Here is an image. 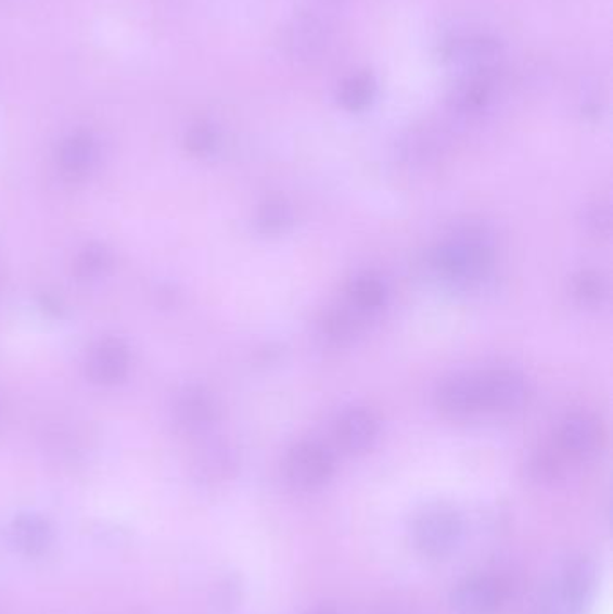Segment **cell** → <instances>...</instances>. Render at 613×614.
<instances>
[{
    "label": "cell",
    "mask_w": 613,
    "mask_h": 614,
    "mask_svg": "<svg viewBox=\"0 0 613 614\" xmlns=\"http://www.w3.org/2000/svg\"><path fill=\"white\" fill-rule=\"evenodd\" d=\"M218 146V133L209 123H196L186 133V148L196 156H207Z\"/></svg>",
    "instance_id": "cell-21"
},
{
    "label": "cell",
    "mask_w": 613,
    "mask_h": 614,
    "mask_svg": "<svg viewBox=\"0 0 613 614\" xmlns=\"http://www.w3.org/2000/svg\"><path fill=\"white\" fill-rule=\"evenodd\" d=\"M462 539L464 521L451 507H425L410 525V541L426 559L450 558L461 547Z\"/></svg>",
    "instance_id": "cell-2"
},
{
    "label": "cell",
    "mask_w": 613,
    "mask_h": 614,
    "mask_svg": "<svg viewBox=\"0 0 613 614\" xmlns=\"http://www.w3.org/2000/svg\"><path fill=\"white\" fill-rule=\"evenodd\" d=\"M357 315L347 311V309H335V311L328 312L322 323H320V334L330 344H349V342L355 340L358 331H360V322H358Z\"/></svg>",
    "instance_id": "cell-15"
},
{
    "label": "cell",
    "mask_w": 613,
    "mask_h": 614,
    "mask_svg": "<svg viewBox=\"0 0 613 614\" xmlns=\"http://www.w3.org/2000/svg\"><path fill=\"white\" fill-rule=\"evenodd\" d=\"M98 146L94 137L87 131L68 136L59 150V166L65 177L79 180L87 177L94 167Z\"/></svg>",
    "instance_id": "cell-11"
},
{
    "label": "cell",
    "mask_w": 613,
    "mask_h": 614,
    "mask_svg": "<svg viewBox=\"0 0 613 614\" xmlns=\"http://www.w3.org/2000/svg\"><path fill=\"white\" fill-rule=\"evenodd\" d=\"M531 476L538 479V482H549V479H554L560 473V460L555 455L549 453V451H540L536 453L529 463Z\"/></svg>",
    "instance_id": "cell-23"
},
{
    "label": "cell",
    "mask_w": 613,
    "mask_h": 614,
    "mask_svg": "<svg viewBox=\"0 0 613 614\" xmlns=\"http://www.w3.org/2000/svg\"><path fill=\"white\" fill-rule=\"evenodd\" d=\"M502 602V584L488 573L468 575L450 594L454 614H495Z\"/></svg>",
    "instance_id": "cell-6"
},
{
    "label": "cell",
    "mask_w": 613,
    "mask_h": 614,
    "mask_svg": "<svg viewBox=\"0 0 613 614\" xmlns=\"http://www.w3.org/2000/svg\"><path fill=\"white\" fill-rule=\"evenodd\" d=\"M495 263V248L483 230L464 229L435 246L430 266L445 281L470 286L489 276Z\"/></svg>",
    "instance_id": "cell-1"
},
{
    "label": "cell",
    "mask_w": 613,
    "mask_h": 614,
    "mask_svg": "<svg viewBox=\"0 0 613 614\" xmlns=\"http://www.w3.org/2000/svg\"><path fill=\"white\" fill-rule=\"evenodd\" d=\"M585 225L593 235L606 238L612 230V214H610L609 205L598 204L588 208L585 213Z\"/></svg>",
    "instance_id": "cell-24"
},
{
    "label": "cell",
    "mask_w": 613,
    "mask_h": 614,
    "mask_svg": "<svg viewBox=\"0 0 613 614\" xmlns=\"http://www.w3.org/2000/svg\"><path fill=\"white\" fill-rule=\"evenodd\" d=\"M598 580L596 564L588 558H574L563 567L561 575V597L566 604L582 605L588 600Z\"/></svg>",
    "instance_id": "cell-12"
},
{
    "label": "cell",
    "mask_w": 613,
    "mask_h": 614,
    "mask_svg": "<svg viewBox=\"0 0 613 614\" xmlns=\"http://www.w3.org/2000/svg\"><path fill=\"white\" fill-rule=\"evenodd\" d=\"M335 457L319 443H299L284 459V474L290 485L299 490L324 487L335 474Z\"/></svg>",
    "instance_id": "cell-3"
},
{
    "label": "cell",
    "mask_w": 613,
    "mask_h": 614,
    "mask_svg": "<svg viewBox=\"0 0 613 614\" xmlns=\"http://www.w3.org/2000/svg\"><path fill=\"white\" fill-rule=\"evenodd\" d=\"M320 27L322 26L315 18H299L295 22V26L292 27V38H290L295 54L308 57L319 51L320 46L324 42V35Z\"/></svg>",
    "instance_id": "cell-19"
},
{
    "label": "cell",
    "mask_w": 613,
    "mask_h": 614,
    "mask_svg": "<svg viewBox=\"0 0 613 614\" xmlns=\"http://www.w3.org/2000/svg\"><path fill=\"white\" fill-rule=\"evenodd\" d=\"M130 367V353L122 340L108 338L95 347L89 358L90 380L100 385H114L125 378Z\"/></svg>",
    "instance_id": "cell-10"
},
{
    "label": "cell",
    "mask_w": 613,
    "mask_h": 614,
    "mask_svg": "<svg viewBox=\"0 0 613 614\" xmlns=\"http://www.w3.org/2000/svg\"><path fill=\"white\" fill-rule=\"evenodd\" d=\"M11 536L16 547L29 555L46 552V548L51 542V530H49L48 523L37 515H21L13 523Z\"/></svg>",
    "instance_id": "cell-14"
},
{
    "label": "cell",
    "mask_w": 613,
    "mask_h": 614,
    "mask_svg": "<svg viewBox=\"0 0 613 614\" xmlns=\"http://www.w3.org/2000/svg\"><path fill=\"white\" fill-rule=\"evenodd\" d=\"M306 614H341L339 611L333 610V607H315V610L308 611Z\"/></svg>",
    "instance_id": "cell-26"
},
{
    "label": "cell",
    "mask_w": 613,
    "mask_h": 614,
    "mask_svg": "<svg viewBox=\"0 0 613 614\" xmlns=\"http://www.w3.org/2000/svg\"><path fill=\"white\" fill-rule=\"evenodd\" d=\"M374 95H376V81L371 74L363 73L353 76L342 85L339 100L344 104V108L360 112V110L368 108Z\"/></svg>",
    "instance_id": "cell-16"
},
{
    "label": "cell",
    "mask_w": 613,
    "mask_h": 614,
    "mask_svg": "<svg viewBox=\"0 0 613 614\" xmlns=\"http://www.w3.org/2000/svg\"><path fill=\"white\" fill-rule=\"evenodd\" d=\"M435 405L450 419H470L486 413L481 374H459L443 381L435 391Z\"/></svg>",
    "instance_id": "cell-5"
},
{
    "label": "cell",
    "mask_w": 613,
    "mask_h": 614,
    "mask_svg": "<svg viewBox=\"0 0 613 614\" xmlns=\"http://www.w3.org/2000/svg\"><path fill=\"white\" fill-rule=\"evenodd\" d=\"M380 424L372 411L349 408L336 422V438L347 453H366L376 443Z\"/></svg>",
    "instance_id": "cell-8"
},
{
    "label": "cell",
    "mask_w": 613,
    "mask_h": 614,
    "mask_svg": "<svg viewBox=\"0 0 613 614\" xmlns=\"http://www.w3.org/2000/svg\"><path fill=\"white\" fill-rule=\"evenodd\" d=\"M347 295H349V306L358 315H371L382 309L387 298V287L374 273H362L353 279Z\"/></svg>",
    "instance_id": "cell-13"
},
{
    "label": "cell",
    "mask_w": 613,
    "mask_h": 614,
    "mask_svg": "<svg viewBox=\"0 0 613 614\" xmlns=\"http://www.w3.org/2000/svg\"><path fill=\"white\" fill-rule=\"evenodd\" d=\"M292 223V208L283 199H270L257 210V227L265 234H281Z\"/></svg>",
    "instance_id": "cell-18"
},
{
    "label": "cell",
    "mask_w": 613,
    "mask_h": 614,
    "mask_svg": "<svg viewBox=\"0 0 613 614\" xmlns=\"http://www.w3.org/2000/svg\"><path fill=\"white\" fill-rule=\"evenodd\" d=\"M483 383L484 411L508 415L529 402V383L516 370H489L481 374Z\"/></svg>",
    "instance_id": "cell-4"
},
{
    "label": "cell",
    "mask_w": 613,
    "mask_h": 614,
    "mask_svg": "<svg viewBox=\"0 0 613 614\" xmlns=\"http://www.w3.org/2000/svg\"><path fill=\"white\" fill-rule=\"evenodd\" d=\"M175 417L186 432H204L216 421L218 405L202 386H189L177 399Z\"/></svg>",
    "instance_id": "cell-9"
},
{
    "label": "cell",
    "mask_w": 613,
    "mask_h": 614,
    "mask_svg": "<svg viewBox=\"0 0 613 614\" xmlns=\"http://www.w3.org/2000/svg\"><path fill=\"white\" fill-rule=\"evenodd\" d=\"M603 426L590 413H572L558 430V448L572 459H592L603 446Z\"/></svg>",
    "instance_id": "cell-7"
},
{
    "label": "cell",
    "mask_w": 613,
    "mask_h": 614,
    "mask_svg": "<svg viewBox=\"0 0 613 614\" xmlns=\"http://www.w3.org/2000/svg\"><path fill=\"white\" fill-rule=\"evenodd\" d=\"M572 295L583 306H599L609 295V286L598 271H579L572 279Z\"/></svg>",
    "instance_id": "cell-17"
},
{
    "label": "cell",
    "mask_w": 613,
    "mask_h": 614,
    "mask_svg": "<svg viewBox=\"0 0 613 614\" xmlns=\"http://www.w3.org/2000/svg\"><path fill=\"white\" fill-rule=\"evenodd\" d=\"M488 100V85L484 81H472V84H467L462 87L461 92H459V104L461 108L464 110H477L484 106Z\"/></svg>",
    "instance_id": "cell-25"
},
{
    "label": "cell",
    "mask_w": 613,
    "mask_h": 614,
    "mask_svg": "<svg viewBox=\"0 0 613 614\" xmlns=\"http://www.w3.org/2000/svg\"><path fill=\"white\" fill-rule=\"evenodd\" d=\"M232 465H234V459H232V453L226 446H215V448L207 449V453L204 455V460H202V471L210 478L224 476L231 471Z\"/></svg>",
    "instance_id": "cell-22"
},
{
    "label": "cell",
    "mask_w": 613,
    "mask_h": 614,
    "mask_svg": "<svg viewBox=\"0 0 613 614\" xmlns=\"http://www.w3.org/2000/svg\"><path fill=\"white\" fill-rule=\"evenodd\" d=\"M111 263V252L106 246L90 245L79 254L78 259L74 263V271L81 279H94V277L105 273Z\"/></svg>",
    "instance_id": "cell-20"
}]
</instances>
